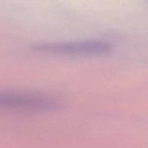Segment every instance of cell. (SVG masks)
Segmentation results:
<instances>
[{"instance_id": "1", "label": "cell", "mask_w": 148, "mask_h": 148, "mask_svg": "<svg viewBox=\"0 0 148 148\" xmlns=\"http://www.w3.org/2000/svg\"><path fill=\"white\" fill-rule=\"evenodd\" d=\"M61 103L54 97L36 92L0 91V109L16 111H52Z\"/></svg>"}, {"instance_id": "2", "label": "cell", "mask_w": 148, "mask_h": 148, "mask_svg": "<svg viewBox=\"0 0 148 148\" xmlns=\"http://www.w3.org/2000/svg\"><path fill=\"white\" fill-rule=\"evenodd\" d=\"M112 43L107 40L88 39L70 42H42L36 44L33 49L40 53L67 56H101L112 49Z\"/></svg>"}]
</instances>
